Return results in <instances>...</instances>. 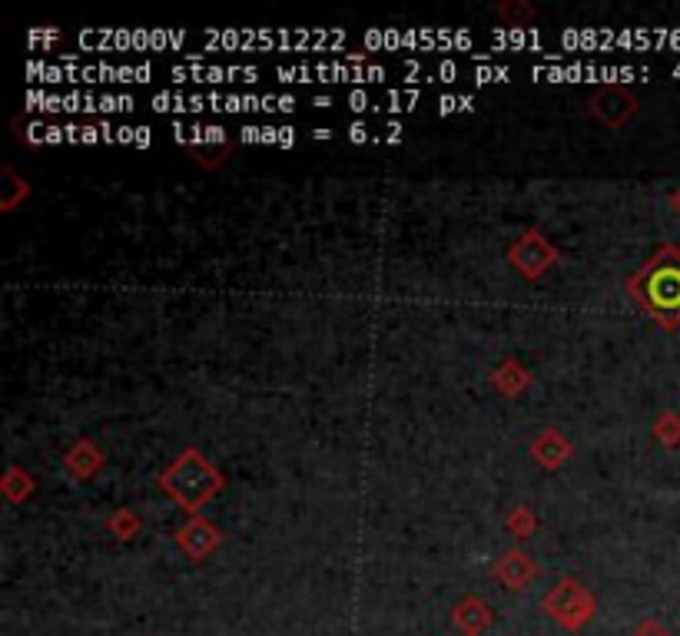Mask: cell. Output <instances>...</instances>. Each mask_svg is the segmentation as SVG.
Here are the masks:
<instances>
[{"instance_id":"obj_1","label":"cell","mask_w":680,"mask_h":636,"mask_svg":"<svg viewBox=\"0 0 680 636\" xmlns=\"http://www.w3.org/2000/svg\"><path fill=\"white\" fill-rule=\"evenodd\" d=\"M157 113H290L296 110L293 96H233V93H157L154 96Z\"/></svg>"},{"instance_id":"obj_2","label":"cell","mask_w":680,"mask_h":636,"mask_svg":"<svg viewBox=\"0 0 680 636\" xmlns=\"http://www.w3.org/2000/svg\"><path fill=\"white\" fill-rule=\"evenodd\" d=\"M342 31H309V27H293V31H272V27H246V31H206V44L216 47H293V50H309V47H332L342 44Z\"/></svg>"},{"instance_id":"obj_3","label":"cell","mask_w":680,"mask_h":636,"mask_svg":"<svg viewBox=\"0 0 680 636\" xmlns=\"http://www.w3.org/2000/svg\"><path fill=\"white\" fill-rule=\"evenodd\" d=\"M80 47L87 50H167V47H180L186 44L183 31H83Z\"/></svg>"},{"instance_id":"obj_4","label":"cell","mask_w":680,"mask_h":636,"mask_svg":"<svg viewBox=\"0 0 680 636\" xmlns=\"http://www.w3.org/2000/svg\"><path fill=\"white\" fill-rule=\"evenodd\" d=\"M31 110H44V113H126L133 110V96H120V93H44V90H31L27 93Z\"/></svg>"},{"instance_id":"obj_5","label":"cell","mask_w":680,"mask_h":636,"mask_svg":"<svg viewBox=\"0 0 680 636\" xmlns=\"http://www.w3.org/2000/svg\"><path fill=\"white\" fill-rule=\"evenodd\" d=\"M365 41L372 47H426V50H468L475 44V37L468 31H439V27H426V31H369Z\"/></svg>"},{"instance_id":"obj_6","label":"cell","mask_w":680,"mask_h":636,"mask_svg":"<svg viewBox=\"0 0 680 636\" xmlns=\"http://www.w3.org/2000/svg\"><path fill=\"white\" fill-rule=\"evenodd\" d=\"M283 83H378L385 80V67H352V64H309V67H276Z\"/></svg>"},{"instance_id":"obj_7","label":"cell","mask_w":680,"mask_h":636,"mask_svg":"<svg viewBox=\"0 0 680 636\" xmlns=\"http://www.w3.org/2000/svg\"><path fill=\"white\" fill-rule=\"evenodd\" d=\"M544 606H548V613L565 623V626H581L588 616H591V597L575 583V580H565L558 590L548 593V600H544Z\"/></svg>"},{"instance_id":"obj_8","label":"cell","mask_w":680,"mask_h":636,"mask_svg":"<svg viewBox=\"0 0 680 636\" xmlns=\"http://www.w3.org/2000/svg\"><path fill=\"white\" fill-rule=\"evenodd\" d=\"M173 80L186 83H229V80H242V83H256L259 80V70L256 67H209V64H190V67H173L170 70Z\"/></svg>"},{"instance_id":"obj_9","label":"cell","mask_w":680,"mask_h":636,"mask_svg":"<svg viewBox=\"0 0 680 636\" xmlns=\"http://www.w3.org/2000/svg\"><path fill=\"white\" fill-rule=\"evenodd\" d=\"M541 80H624L637 77L634 67H594V64H568V67H534Z\"/></svg>"},{"instance_id":"obj_10","label":"cell","mask_w":680,"mask_h":636,"mask_svg":"<svg viewBox=\"0 0 680 636\" xmlns=\"http://www.w3.org/2000/svg\"><path fill=\"white\" fill-rule=\"evenodd\" d=\"M150 77H154L150 64H136V67L93 64V67H80V80H87V83H147Z\"/></svg>"},{"instance_id":"obj_11","label":"cell","mask_w":680,"mask_h":636,"mask_svg":"<svg viewBox=\"0 0 680 636\" xmlns=\"http://www.w3.org/2000/svg\"><path fill=\"white\" fill-rule=\"evenodd\" d=\"M239 139L246 143H276V146H293L296 143V129L290 126H242Z\"/></svg>"},{"instance_id":"obj_12","label":"cell","mask_w":680,"mask_h":636,"mask_svg":"<svg viewBox=\"0 0 680 636\" xmlns=\"http://www.w3.org/2000/svg\"><path fill=\"white\" fill-rule=\"evenodd\" d=\"M419 103V90H388L382 96H372L369 110L375 113H398V110H412Z\"/></svg>"},{"instance_id":"obj_13","label":"cell","mask_w":680,"mask_h":636,"mask_svg":"<svg viewBox=\"0 0 680 636\" xmlns=\"http://www.w3.org/2000/svg\"><path fill=\"white\" fill-rule=\"evenodd\" d=\"M223 126H183V123H173V136L180 143H219L223 139Z\"/></svg>"},{"instance_id":"obj_14","label":"cell","mask_w":680,"mask_h":636,"mask_svg":"<svg viewBox=\"0 0 680 636\" xmlns=\"http://www.w3.org/2000/svg\"><path fill=\"white\" fill-rule=\"evenodd\" d=\"M491 41L495 44H505V47H534V50H541V34L537 31H501V27H495L491 31Z\"/></svg>"},{"instance_id":"obj_15","label":"cell","mask_w":680,"mask_h":636,"mask_svg":"<svg viewBox=\"0 0 680 636\" xmlns=\"http://www.w3.org/2000/svg\"><path fill=\"white\" fill-rule=\"evenodd\" d=\"M534 573V567H528L518 554H511L505 564H501V577H505V583L508 587H524V580Z\"/></svg>"},{"instance_id":"obj_16","label":"cell","mask_w":680,"mask_h":636,"mask_svg":"<svg viewBox=\"0 0 680 636\" xmlns=\"http://www.w3.org/2000/svg\"><path fill=\"white\" fill-rule=\"evenodd\" d=\"M458 623L468 629V633H478L485 623H488V613H485V606L481 603H475V600H468L462 610H458Z\"/></svg>"},{"instance_id":"obj_17","label":"cell","mask_w":680,"mask_h":636,"mask_svg":"<svg viewBox=\"0 0 680 636\" xmlns=\"http://www.w3.org/2000/svg\"><path fill=\"white\" fill-rule=\"evenodd\" d=\"M508 77H511V70H508V67H488V60L475 67V80H481V83H491V80H508Z\"/></svg>"},{"instance_id":"obj_18","label":"cell","mask_w":680,"mask_h":636,"mask_svg":"<svg viewBox=\"0 0 680 636\" xmlns=\"http://www.w3.org/2000/svg\"><path fill=\"white\" fill-rule=\"evenodd\" d=\"M475 100L472 96H442L439 100V113H455V110H472Z\"/></svg>"},{"instance_id":"obj_19","label":"cell","mask_w":680,"mask_h":636,"mask_svg":"<svg viewBox=\"0 0 680 636\" xmlns=\"http://www.w3.org/2000/svg\"><path fill=\"white\" fill-rule=\"evenodd\" d=\"M631 636H670V633H667L660 623H644V626H641V629H634Z\"/></svg>"}]
</instances>
